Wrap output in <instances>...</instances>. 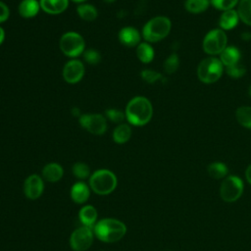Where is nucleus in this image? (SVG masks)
I'll return each instance as SVG.
<instances>
[{
	"instance_id": "obj_1",
	"label": "nucleus",
	"mask_w": 251,
	"mask_h": 251,
	"mask_svg": "<svg viewBox=\"0 0 251 251\" xmlns=\"http://www.w3.org/2000/svg\"><path fill=\"white\" fill-rule=\"evenodd\" d=\"M125 114L130 125L142 126L150 122L153 116V107L146 97L135 96L126 104Z\"/></svg>"
},
{
	"instance_id": "obj_2",
	"label": "nucleus",
	"mask_w": 251,
	"mask_h": 251,
	"mask_svg": "<svg viewBox=\"0 0 251 251\" xmlns=\"http://www.w3.org/2000/svg\"><path fill=\"white\" fill-rule=\"evenodd\" d=\"M126 232V225L117 219H103L93 226L95 236L106 243L117 242L124 237Z\"/></svg>"
},
{
	"instance_id": "obj_3",
	"label": "nucleus",
	"mask_w": 251,
	"mask_h": 251,
	"mask_svg": "<svg viewBox=\"0 0 251 251\" xmlns=\"http://www.w3.org/2000/svg\"><path fill=\"white\" fill-rule=\"evenodd\" d=\"M172 28L171 20L164 16L154 17L142 28V36L147 42H158L168 36Z\"/></svg>"
},
{
	"instance_id": "obj_4",
	"label": "nucleus",
	"mask_w": 251,
	"mask_h": 251,
	"mask_svg": "<svg viewBox=\"0 0 251 251\" xmlns=\"http://www.w3.org/2000/svg\"><path fill=\"white\" fill-rule=\"evenodd\" d=\"M117 176L109 170L95 171L89 178L90 188L99 195H107L113 192L117 186Z\"/></svg>"
},
{
	"instance_id": "obj_5",
	"label": "nucleus",
	"mask_w": 251,
	"mask_h": 251,
	"mask_svg": "<svg viewBox=\"0 0 251 251\" xmlns=\"http://www.w3.org/2000/svg\"><path fill=\"white\" fill-rule=\"evenodd\" d=\"M224 73V65L216 57L203 59L197 67V76L203 83H214L220 79Z\"/></svg>"
},
{
	"instance_id": "obj_6",
	"label": "nucleus",
	"mask_w": 251,
	"mask_h": 251,
	"mask_svg": "<svg viewBox=\"0 0 251 251\" xmlns=\"http://www.w3.org/2000/svg\"><path fill=\"white\" fill-rule=\"evenodd\" d=\"M59 46L63 54L70 58H75L83 54L85 42L79 33L75 31H68L61 36Z\"/></svg>"
},
{
	"instance_id": "obj_7",
	"label": "nucleus",
	"mask_w": 251,
	"mask_h": 251,
	"mask_svg": "<svg viewBox=\"0 0 251 251\" xmlns=\"http://www.w3.org/2000/svg\"><path fill=\"white\" fill-rule=\"evenodd\" d=\"M243 181L237 176H226L220 186V196L227 203H232L238 200L243 193Z\"/></svg>"
},
{
	"instance_id": "obj_8",
	"label": "nucleus",
	"mask_w": 251,
	"mask_h": 251,
	"mask_svg": "<svg viewBox=\"0 0 251 251\" xmlns=\"http://www.w3.org/2000/svg\"><path fill=\"white\" fill-rule=\"evenodd\" d=\"M227 46V36L225 30L215 28L210 30L204 37L202 47L209 55H220Z\"/></svg>"
},
{
	"instance_id": "obj_9",
	"label": "nucleus",
	"mask_w": 251,
	"mask_h": 251,
	"mask_svg": "<svg viewBox=\"0 0 251 251\" xmlns=\"http://www.w3.org/2000/svg\"><path fill=\"white\" fill-rule=\"evenodd\" d=\"M78 123L84 129L95 135H101L107 129L106 117L102 114H81Z\"/></svg>"
},
{
	"instance_id": "obj_10",
	"label": "nucleus",
	"mask_w": 251,
	"mask_h": 251,
	"mask_svg": "<svg viewBox=\"0 0 251 251\" xmlns=\"http://www.w3.org/2000/svg\"><path fill=\"white\" fill-rule=\"evenodd\" d=\"M93 241V230L88 226H80L73 231L70 237V244L75 251L87 250Z\"/></svg>"
},
{
	"instance_id": "obj_11",
	"label": "nucleus",
	"mask_w": 251,
	"mask_h": 251,
	"mask_svg": "<svg viewBox=\"0 0 251 251\" xmlns=\"http://www.w3.org/2000/svg\"><path fill=\"white\" fill-rule=\"evenodd\" d=\"M84 66L81 61L72 59L68 61L63 68V77L65 81L71 84L77 83L84 75Z\"/></svg>"
},
{
	"instance_id": "obj_12",
	"label": "nucleus",
	"mask_w": 251,
	"mask_h": 251,
	"mask_svg": "<svg viewBox=\"0 0 251 251\" xmlns=\"http://www.w3.org/2000/svg\"><path fill=\"white\" fill-rule=\"evenodd\" d=\"M44 189L42 178L37 175L29 176L24 183L25 195L31 200H35L41 196Z\"/></svg>"
},
{
	"instance_id": "obj_13",
	"label": "nucleus",
	"mask_w": 251,
	"mask_h": 251,
	"mask_svg": "<svg viewBox=\"0 0 251 251\" xmlns=\"http://www.w3.org/2000/svg\"><path fill=\"white\" fill-rule=\"evenodd\" d=\"M118 37L123 45L127 47H134L140 43L141 34L133 26H125L119 31Z\"/></svg>"
},
{
	"instance_id": "obj_14",
	"label": "nucleus",
	"mask_w": 251,
	"mask_h": 251,
	"mask_svg": "<svg viewBox=\"0 0 251 251\" xmlns=\"http://www.w3.org/2000/svg\"><path fill=\"white\" fill-rule=\"evenodd\" d=\"M40 8L49 15H58L68 8L69 0H39Z\"/></svg>"
},
{
	"instance_id": "obj_15",
	"label": "nucleus",
	"mask_w": 251,
	"mask_h": 251,
	"mask_svg": "<svg viewBox=\"0 0 251 251\" xmlns=\"http://www.w3.org/2000/svg\"><path fill=\"white\" fill-rule=\"evenodd\" d=\"M90 196L89 187L82 181L75 182L71 189V198L75 203H85Z\"/></svg>"
},
{
	"instance_id": "obj_16",
	"label": "nucleus",
	"mask_w": 251,
	"mask_h": 251,
	"mask_svg": "<svg viewBox=\"0 0 251 251\" xmlns=\"http://www.w3.org/2000/svg\"><path fill=\"white\" fill-rule=\"evenodd\" d=\"M40 9V4L37 0H22L19 4L18 12L23 18L30 19L35 17Z\"/></svg>"
},
{
	"instance_id": "obj_17",
	"label": "nucleus",
	"mask_w": 251,
	"mask_h": 251,
	"mask_svg": "<svg viewBox=\"0 0 251 251\" xmlns=\"http://www.w3.org/2000/svg\"><path fill=\"white\" fill-rule=\"evenodd\" d=\"M239 22L238 14L235 10L224 11L219 20V25L223 30H230L234 28Z\"/></svg>"
},
{
	"instance_id": "obj_18",
	"label": "nucleus",
	"mask_w": 251,
	"mask_h": 251,
	"mask_svg": "<svg viewBox=\"0 0 251 251\" xmlns=\"http://www.w3.org/2000/svg\"><path fill=\"white\" fill-rule=\"evenodd\" d=\"M240 58V51L234 46H226V49L220 54V60L226 68L238 64Z\"/></svg>"
},
{
	"instance_id": "obj_19",
	"label": "nucleus",
	"mask_w": 251,
	"mask_h": 251,
	"mask_svg": "<svg viewBox=\"0 0 251 251\" xmlns=\"http://www.w3.org/2000/svg\"><path fill=\"white\" fill-rule=\"evenodd\" d=\"M64 171L60 164L58 163H49L44 166L42 169L43 178L49 182H57L63 176Z\"/></svg>"
},
{
	"instance_id": "obj_20",
	"label": "nucleus",
	"mask_w": 251,
	"mask_h": 251,
	"mask_svg": "<svg viewBox=\"0 0 251 251\" xmlns=\"http://www.w3.org/2000/svg\"><path fill=\"white\" fill-rule=\"evenodd\" d=\"M97 210L91 206V205H86L83 206L78 213V218L80 223L88 227H92L95 226L96 221H97Z\"/></svg>"
},
{
	"instance_id": "obj_21",
	"label": "nucleus",
	"mask_w": 251,
	"mask_h": 251,
	"mask_svg": "<svg viewBox=\"0 0 251 251\" xmlns=\"http://www.w3.org/2000/svg\"><path fill=\"white\" fill-rule=\"evenodd\" d=\"M136 56L140 62L148 64L154 59V49L148 42H140L136 47Z\"/></svg>"
},
{
	"instance_id": "obj_22",
	"label": "nucleus",
	"mask_w": 251,
	"mask_h": 251,
	"mask_svg": "<svg viewBox=\"0 0 251 251\" xmlns=\"http://www.w3.org/2000/svg\"><path fill=\"white\" fill-rule=\"evenodd\" d=\"M131 128L126 124H120L113 131V140L118 144H124L129 140Z\"/></svg>"
},
{
	"instance_id": "obj_23",
	"label": "nucleus",
	"mask_w": 251,
	"mask_h": 251,
	"mask_svg": "<svg viewBox=\"0 0 251 251\" xmlns=\"http://www.w3.org/2000/svg\"><path fill=\"white\" fill-rule=\"evenodd\" d=\"M208 175L214 178V179H224L226 176H227L228 168L227 166L223 162H214L211 163L208 168Z\"/></svg>"
},
{
	"instance_id": "obj_24",
	"label": "nucleus",
	"mask_w": 251,
	"mask_h": 251,
	"mask_svg": "<svg viewBox=\"0 0 251 251\" xmlns=\"http://www.w3.org/2000/svg\"><path fill=\"white\" fill-rule=\"evenodd\" d=\"M76 12H77V15L79 16V18L86 22H92L98 16L97 9L93 5L86 4V3L79 4L76 7Z\"/></svg>"
},
{
	"instance_id": "obj_25",
	"label": "nucleus",
	"mask_w": 251,
	"mask_h": 251,
	"mask_svg": "<svg viewBox=\"0 0 251 251\" xmlns=\"http://www.w3.org/2000/svg\"><path fill=\"white\" fill-rule=\"evenodd\" d=\"M236 12L240 21L247 25H251V0H239Z\"/></svg>"
},
{
	"instance_id": "obj_26",
	"label": "nucleus",
	"mask_w": 251,
	"mask_h": 251,
	"mask_svg": "<svg viewBox=\"0 0 251 251\" xmlns=\"http://www.w3.org/2000/svg\"><path fill=\"white\" fill-rule=\"evenodd\" d=\"M210 0H185V10L191 14H201L210 6Z\"/></svg>"
},
{
	"instance_id": "obj_27",
	"label": "nucleus",
	"mask_w": 251,
	"mask_h": 251,
	"mask_svg": "<svg viewBox=\"0 0 251 251\" xmlns=\"http://www.w3.org/2000/svg\"><path fill=\"white\" fill-rule=\"evenodd\" d=\"M235 118L239 125L251 129V107L240 106L235 112Z\"/></svg>"
},
{
	"instance_id": "obj_28",
	"label": "nucleus",
	"mask_w": 251,
	"mask_h": 251,
	"mask_svg": "<svg viewBox=\"0 0 251 251\" xmlns=\"http://www.w3.org/2000/svg\"><path fill=\"white\" fill-rule=\"evenodd\" d=\"M179 66V59H178V56L176 54V53H173L171 54L164 62L163 64V67H164V71L166 74L168 75H171V74H174L177 68Z\"/></svg>"
},
{
	"instance_id": "obj_29",
	"label": "nucleus",
	"mask_w": 251,
	"mask_h": 251,
	"mask_svg": "<svg viewBox=\"0 0 251 251\" xmlns=\"http://www.w3.org/2000/svg\"><path fill=\"white\" fill-rule=\"evenodd\" d=\"M73 174L75 177L78 179H85L89 176L90 175V169L89 167L82 162H77L73 166Z\"/></svg>"
},
{
	"instance_id": "obj_30",
	"label": "nucleus",
	"mask_w": 251,
	"mask_h": 251,
	"mask_svg": "<svg viewBox=\"0 0 251 251\" xmlns=\"http://www.w3.org/2000/svg\"><path fill=\"white\" fill-rule=\"evenodd\" d=\"M105 117L109 120V121H111L112 123H115V124H123V122L125 121V120H126V114H125V112H122V111H120V110H118V109H113V108H111V109H107L106 111H105Z\"/></svg>"
},
{
	"instance_id": "obj_31",
	"label": "nucleus",
	"mask_w": 251,
	"mask_h": 251,
	"mask_svg": "<svg viewBox=\"0 0 251 251\" xmlns=\"http://www.w3.org/2000/svg\"><path fill=\"white\" fill-rule=\"evenodd\" d=\"M211 4L218 10L227 11L233 9L239 2V0H210Z\"/></svg>"
},
{
	"instance_id": "obj_32",
	"label": "nucleus",
	"mask_w": 251,
	"mask_h": 251,
	"mask_svg": "<svg viewBox=\"0 0 251 251\" xmlns=\"http://www.w3.org/2000/svg\"><path fill=\"white\" fill-rule=\"evenodd\" d=\"M83 59L90 65H96L101 61V54L96 49H87L83 52Z\"/></svg>"
},
{
	"instance_id": "obj_33",
	"label": "nucleus",
	"mask_w": 251,
	"mask_h": 251,
	"mask_svg": "<svg viewBox=\"0 0 251 251\" xmlns=\"http://www.w3.org/2000/svg\"><path fill=\"white\" fill-rule=\"evenodd\" d=\"M226 74L230 77L239 78V77L243 76L246 74V69H245V67L243 65L238 63L236 65H233V66H230V67H226Z\"/></svg>"
},
{
	"instance_id": "obj_34",
	"label": "nucleus",
	"mask_w": 251,
	"mask_h": 251,
	"mask_svg": "<svg viewBox=\"0 0 251 251\" xmlns=\"http://www.w3.org/2000/svg\"><path fill=\"white\" fill-rule=\"evenodd\" d=\"M140 75H141V78L147 83H154L160 78H162V75L160 73L153 70H148V69L143 70Z\"/></svg>"
},
{
	"instance_id": "obj_35",
	"label": "nucleus",
	"mask_w": 251,
	"mask_h": 251,
	"mask_svg": "<svg viewBox=\"0 0 251 251\" xmlns=\"http://www.w3.org/2000/svg\"><path fill=\"white\" fill-rule=\"evenodd\" d=\"M9 16H10V11L8 6L4 2L0 1V24L6 22L9 19Z\"/></svg>"
},
{
	"instance_id": "obj_36",
	"label": "nucleus",
	"mask_w": 251,
	"mask_h": 251,
	"mask_svg": "<svg viewBox=\"0 0 251 251\" xmlns=\"http://www.w3.org/2000/svg\"><path fill=\"white\" fill-rule=\"evenodd\" d=\"M245 178L248 181V183L251 184V164L247 167V169L245 171Z\"/></svg>"
},
{
	"instance_id": "obj_37",
	"label": "nucleus",
	"mask_w": 251,
	"mask_h": 251,
	"mask_svg": "<svg viewBox=\"0 0 251 251\" xmlns=\"http://www.w3.org/2000/svg\"><path fill=\"white\" fill-rule=\"evenodd\" d=\"M4 39H5V30L3 27L0 26V45L3 43Z\"/></svg>"
},
{
	"instance_id": "obj_38",
	"label": "nucleus",
	"mask_w": 251,
	"mask_h": 251,
	"mask_svg": "<svg viewBox=\"0 0 251 251\" xmlns=\"http://www.w3.org/2000/svg\"><path fill=\"white\" fill-rule=\"evenodd\" d=\"M73 2H75V3H83L84 1H86V0H72Z\"/></svg>"
},
{
	"instance_id": "obj_39",
	"label": "nucleus",
	"mask_w": 251,
	"mask_h": 251,
	"mask_svg": "<svg viewBox=\"0 0 251 251\" xmlns=\"http://www.w3.org/2000/svg\"><path fill=\"white\" fill-rule=\"evenodd\" d=\"M105 3H113V2H115L116 0H103Z\"/></svg>"
},
{
	"instance_id": "obj_40",
	"label": "nucleus",
	"mask_w": 251,
	"mask_h": 251,
	"mask_svg": "<svg viewBox=\"0 0 251 251\" xmlns=\"http://www.w3.org/2000/svg\"><path fill=\"white\" fill-rule=\"evenodd\" d=\"M248 94H249V96L251 97V84H250V86H249V89H248Z\"/></svg>"
}]
</instances>
